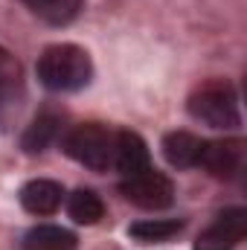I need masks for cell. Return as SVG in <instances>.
<instances>
[{
	"label": "cell",
	"instance_id": "obj_1",
	"mask_svg": "<svg viewBox=\"0 0 247 250\" xmlns=\"http://www.w3.org/2000/svg\"><path fill=\"white\" fill-rule=\"evenodd\" d=\"M38 79L44 87L59 93L82 90L93 79V62L76 44H53L38 59Z\"/></svg>",
	"mask_w": 247,
	"mask_h": 250
},
{
	"label": "cell",
	"instance_id": "obj_2",
	"mask_svg": "<svg viewBox=\"0 0 247 250\" xmlns=\"http://www.w3.org/2000/svg\"><path fill=\"white\" fill-rule=\"evenodd\" d=\"M189 114L209 128L233 131L242 125L236 87L224 79H212V82H204L201 87H195V93L189 96Z\"/></svg>",
	"mask_w": 247,
	"mask_h": 250
},
{
	"label": "cell",
	"instance_id": "obj_3",
	"mask_svg": "<svg viewBox=\"0 0 247 250\" xmlns=\"http://www.w3.org/2000/svg\"><path fill=\"white\" fill-rule=\"evenodd\" d=\"M114 148H117V134L99 123L79 125L64 140V151L76 163H82L93 172H105L114 163Z\"/></svg>",
	"mask_w": 247,
	"mask_h": 250
},
{
	"label": "cell",
	"instance_id": "obj_4",
	"mask_svg": "<svg viewBox=\"0 0 247 250\" xmlns=\"http://www.w3.org/2000/svg\"><path fill=\"white\" fill-rule=\"evenodd\" d=\"M120 192L131 204L143 207V209H166L172 201H175V187L166 175L154 172L151 166L137 172V175H128L123 184H120Z\"/></svg>",
	"mask_w": 247,
	"mask_h": 250
},
{
	"label": "cell",
	"instance_id": "obj_5",
	"mask_svg": "<svg viewBox=\"0 0 247 250\" xmlns=\"http://www.w3.org/2000/svg\"><path fill=\"white\" fill-rule=\"evenodd\" d=\"M247 233V212L242 207L224 209L195 242V250H233Z\"/></svg>",
	"mask_w": 247,
	"mask_h": 250
},
{
	"label": "cell",
	"instance_id": "obj_6",
	"mask_svg": "<svg viewBox=\"0 0 247 250\" xmlns=\"http://www.w3.org/2000/svg\"><path fill=\"white\" fill-rule=\"evenodd\" d=\"M242 157H245L242 140H212V143L204 140L201 154H198V166H204L215 178H233L242 166Z\"/></svg>",
	"mask_w": 247,
	"mask_h": 250
},
{
	"label": "cell",
	"instance_id": "obj_7",
	"mask_svg": "<svg viewBox=\"0 0 247 250\" xmlns=\"http://www.w3.org/2000/svg\"><path fill=\"white\" fill-rule=\"evenodd\" d=\"M62 201H64L62 184L47 181V178H35L21 189V204L32 215H53L62 207Z\"/></svg>",
	"mask_w": 247,
	"mask_h": 250
},
{
	"label": "cell",
	"instance_id": "obj_8",
	"mask_svg": "<svg viewBox=\"0 0 247 250\" xmlns=\"http://www.w3.org/2000/svg\"><path fill=\"white\" fill-rule=\"evenodd\" d=\"M114 163L117 169L128 175H137L143 169H148V146L143 143L140 134L134 131H120L117 134V148H114Z\"/></svg>",
	"mask_w": 247,
	"mask_h": 250
},
{
	"label": "cell",
	"instance_id": "obj_9",
	"mask_svg": "<svg viewBox=\"0 0 247 250\" xmlns=\"http://www.w3.org/2000/svg\"><path fill=\"white\" fill-rule=\"evenodd\" d=\"M201 146H204V140H198L195 134H189V131H172V134L163 137V157L172 166H178V169L198 166Z\"/></svg>",
	"mask_w": 247,
	"mask_h": 250
},
{
	"label": "cell",
	"instance_id": "obj_10",
	"mask_svg": "<svg viewBox=\"0 0 247 250\" xmlns=\"http://www.w3.org/2000/svg\"><path fill=\"white\" fill-rule=\"evenodd\" d=\"M23 250H76V236L56 224H38L23 236Z\"/></svg>",
	"mask_w": 247,
	"mask_h": 250
},
{
	"label": "cell",
	"instance_id": "obj_11",
	"mask_svg": "<svg viewBox=\"0 0 247 250\" xmlns=\"http://www.w3.org/2000/svg\"><path fill=\"white\" fill-rule=\"evenodd\" d=\"M26 9L50 26H64L82 12V0H23Z\"/></svg>",
	"mask_w": 247,
	"mask_h": 250
},
{
	"label": "cell",
	"instance_id": "obj_12",
	"mask_svg": "<svg viewBox=\"0 0 247 250\" xmlns=\"http://www.w3.org/2000/svg\"><path fill=\"white\" fill-rule=\"evenodd\" d=\"M67 212L76 224H96L105 218V204L93 189H76L67 198Z\"/></svg>",
	"mask_w": 247,
	"mask_h": 250
},
{
	"label": "cell",
	"instance_id": "obj_13",
	"mask_svg": "<svg viewBox=\"0 0 247 250\" xmlns=\"http://www.w3.org/2000/svg\"><path fill=\"white\" fill-rule=\"evenodd\" d=\"M56 134H59V117L56 114H38L32 120V125L23 131L21 146H23V151L35 154V151H44L56 140Z\"/></svg>",
	"mask_w": 247,
	"mask_h": 250
},
{
	"label": "cell",
	"instance_id": "obj_14",
	"mask_svg": "<svg viewBox=\"0 0 247 250\" xmlns=\"http://www.w3.org/2000/svg\"><path fill=\"white\" fill-rule=\"evenodd\" d=\"M184 230V221L181 218H148V221H137L128 227V233L137 239V242H169L172 236H178Z\"/></svg>",
	"mask_w": 247,
	"mask_h": 250
},
{
	"label": "cell",
	"instance_id": "obj_15",
	"mask_svg": "<svg viewBox=\"0 0 247 250\" xmlns=\"http://www.w3.org/2000/svg\"><path fill=\"white\" fill-rule=\"evenodd\" d=\"M15 90H21V67L9 50L0 47V111L12 105Z\"/></svg>",
	"mask_w": 247,
	"mask_h": 250
}]
</instances>
